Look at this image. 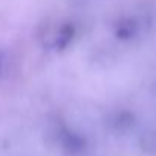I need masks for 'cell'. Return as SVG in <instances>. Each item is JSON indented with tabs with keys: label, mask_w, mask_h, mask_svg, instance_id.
<instances>
[{
	"label": "cell",
	"mask_w": 156,
	"mask_h": 156,
	"mask_svg": "<svg viewBox=\"0 0 156 156\" xmlns=\"http://www.w3.org/2000/svg\"><path fill=\"white\" fill-rule=\"evenodd\" d=\"M2 64H3V55L0 54V70H2Z\"/></svg>",
	"instance_id": "1"
}]
</instances>
